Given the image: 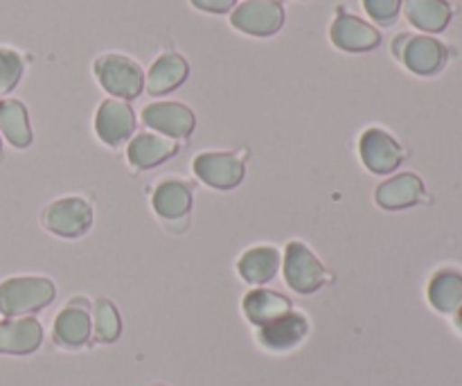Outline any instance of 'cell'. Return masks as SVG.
I'll list each match as a JSON object with an SVG mask.
<instances>
[{
    "label": "cell",
    "instance_id": "10",
    "mask_svg": "<svg viewBox=\"0 0 462 386\" xmlns=\"http://www.w3.org/2000/svg\"><path fill=\"white\" fill-rule=\"evenodd\" d=\"M194 172L203 184L228 190L244 179V163L233 154H201L194 161Z\"/></svg>",
    "mask_w": 462,
    "mask_h": 386
},
{
    "label": "cell",
    "instance_id": "28",
    "mask_svg": "<svg viewBox=\"0 0 462 386\" xmlns=\"http://www.w3.org/2000/svg\"><path fill=\"white\" fill-rule=\"evenodd\" d=\"M458 325L462 328V306L458 307Z\"/></svg>",
    "mask_w": 462,
    "mask_h": 386
},
{
    "label": "cell",
    "instance_id": "3",
    "mask_svg": "<svg viewBox=\"0 0 462 386\" xmlns=\"http://www.w3.org/2000/svg\"><path fill=\"white\" fill-rule=\"evenodd\" d=\"M284 278L296 292L311 294L328 280V274L305 244L291 242L284 253Z\"/></svg>",
    "mask_w": 462,
    "mask_h": 386
},
{
    "label": "cell",
    "instance_id": "26",
    "mask_svg": "<svg viewBox=\"0 0 462 386\" xmlns=\"http://www.w3.org/2000/svg\"><path fill=\"white\" fill-rule=\"evenodd\" d=\"M364 7L377 23H391L400 14L402 0H364Z\"/></svg>",
    "mask_w": 462,
    "mask_h": 386
},
{
    "label": "cell",
    "instance_id": "6",
    "mask_svg": "<svg viewBox=\"0 0 462 386\" xmlns=\"http://www.w3.org/2000/svg\"><path fill=\"white\" fill-rule=\"evenodd\" d=\"M397 54L406 68L418 75H433L440 71L447 59L445 45L431 36H402L397 41Z\"/></svg>",
    "mask_w": 462,
    "mask_h": 386
},
{
    "label": "cell",
    "instance_id": "16",
    "mask_svg": "<svg viewBox=\"0 0 462 386\" xmlns=\"http://www.w3.org/2000/svg\"><path fill=\"white\" fill-rule=\"evenodd\" d=\"M422 199V181L415 174H400L395 179L386 181L379 185L377 202L379 206L388 208V211H400V208H409Z\"/></svg>",
    "mask_w": 462,
    "mask_h": 386
},
{
    "label": "cell",
    "instance_id": "27",
    "mask_svg": "<svg viewBox=\"0 0 462 386\" xmlns=\"http://www.w3.org/2000/svg\"><path fill=\"white\" fill-rule=\"evenodd\" d=\"M237 0H192L194 7L203 9V12H215V14H224L230 12V7H235Z\"/></svg>",
    "mask_w": 462,
    "mask_h": 386
},
{
    "label": "cell",
    "instance_id": "17",
    "mask_svg": "<svg viewBox=\"0 0 462 386\" xmlns=\"http://www.w3.org/2000/svg\"><path fill=\"white\" fill-rule=\"evenodd\" d=\"M404 14L424 32H442L451 21V7L447 0H406Z\"/></svg>",
    "mask_w": 462,
    "mask_h": 386
},
{
    "label": "cell",
    "instance_id": "1",
    "mask_svg": "<svg viewBox=\"0 0 462 386\" xmlns=\"http://www.w3.org/2000/svg\"><path fill=\"white\" fill-rule=\"evenodd\" d=\"M54 298V285L45 278H12L0 285V315L21 316L41 310Z\"/></svg>",
    "mask_w": 462,
    "mask_h": 386
},
{
    "label": "cell",
    "instance_id": "15",
    "mask_svg": "<svg viewBox=\"0 0 462 386\" xmlns=\"http://www.w3.org/2000/svg\"><path fill=\"white\" fill-rule=\"evenodd\" d=\"M179 152V145L174 140L165 138V136L156 134H140L131 140L129 145V161L140 170L158 165V163L167 161L170 156Z\"/></svg>",
    "mask_w": 462,
    "mask_h": 386
},
{
    "label": "cell",
    "instance_id": "22",
    "mask_svg": "<svg viewBox=\"0 0 462 386\" xmlns=\"http://www.w3.org/2000/svg\"><path fill=\"white\" fill-rule=\"evenodd\" d=\"M90 334V319L84 307H68L54 321V337L63 346H81Z\"/></svg>",
    "mask_w": 462,
    "mask_h": 386
},
{
    "label": "cell",
    "instance_id": "18",
    "mask_svg": "<svg viewBox=\"0 0 462 386\" xmlns=\"http://www.w3.org/2000/svg\"><path fill=\"white\" fill-rule=\"evenodd\" d=\"M289 310H291L289 298L280 297V294L275 292H269V289H255V292H251L244 298V312H246V316L255 325L271 324V321H275L278 316L287 315Z\"/></svg>",
    "mask_w": 462,
    "mask_h": 386
},
{
    "label": "cell",
    "instance_id": "7",
    "mask_svg": "<svg viewBox=\"0 0 462 386\" xmlns=\"http://www.w3.org/2000/svg\"><path fill=\"white\" fill-rule=\"evenodd\" d=\"M134 108L125 99H106V102L99 104L97 116H95V131L106 145H111V147L122 145L134 134Z\"/></svg>",
    "mask_w": 462,
    "mask_h": 386
},
{
    "label": "cell",
    "instance_id": "24",
    "mask_svg": "<svg viewBox=\"0 0 462 386\" xmlns=\"http://www.w3.org/2000/svg\"><path fill=\"white\" fill-rule=\"evenodd\" d=\"M95 333L102 342H116L120 334V316L108 301H97L95 306Z\"/></svg>",
    "mask_w": 462,
    "mask_h": 386
},
{
    "label": "cell",
    "instance_id": "25",
    "mask_svg": "<svg viewBox=\"0 0 462 386\" xmlns=\"http://www.w3.org/2000/svg\"><path fill=\"white\" fill-rule=\"evenodd\" d=\"M23 75V59L14 50L0 48V95L9 93Z\"/></svg>",
    "mask_w": 462,
    "mask_h": 386
},
{
    "label": "cell",
    "instance_id": "11",
    "mask_svg": "<svg viewBox=\"0 0 462 386\" xmlns=\"http://www.w3.org/2000/svg\"><path fill=\"white\" fill-rule=\"evenodd\" d=\"M329 34H332L334 45L347 52H368L377 48L382 41V34L373 25L350 14H338Z\"/></svg>",
    "mask_w": 462,
    "mask_h": 386
},
{
    "label": "cell",
    "instance_id": "12",
    "mask_svg": "<svg viewBox=\"0 0 462 386\" xmlns=\"http://www.w3.org/2000/svg\"><path fill=\"white\" fill-rule=\"evenodd\" d=\"M43 330L36 319H14L0 324V353L27 355L41 346Z\"/></svg>",
    "mask_w": 462,
    "mask_h": 386
},
{
    "label": "cell",
    "instance_id": "9",
    "mask_svg": "<svg viewBox=\"0 0 462 386\" xmlns=\"http://www.w3.org/2000/svg\"><path fill=\"white\" fill-rule=\"evenodd\" d=\"M143 120L144 125L170 138H185L194 129V113L179 102L149 104L143 111Z\"/></svg>",
    "mask_w": 462,
    "mask_h": 386
},
{
    "label": "cell",
    "instance_id": "5",
    "mask_svg": "<svg viewBox=\"0 0 462 386\" xmlns=\"http://www.w3.org/2000/svg\"><path fill=\"white\" fill-rule=\"evenodd\" d=\"M93 224V208L79 197L59 199L45 211V226L61 238H79Z\"/></svg>",
    "mask_w": 462,
    "mask_h": 386
},
{
    "label": "cell",
    "instance_id": "19",
    "mask_svg": "<svg viewBox=\"0 0 462 386\" xmlns=\"http://www.w3.org/2000/svg\"><path fill=\"white\" fill-rule=\"evenodd\" d=\"M278 267H280V253L275 251L273 247H257L244 253L237 269H239V276H242L246 283L260 285L273 278V276L278 274Z\"/></svg>",
    "mask_w": 462,
    "mask_h": 386
},
{
    "label": "cell",
    "instance_id": "2",
    "mask_svg": "<svg viewBox=\"0 0 462 386\" xmlns=\"http://www.w3.org/2000/svg\"><path fill=\"white\" fill-rule=\"evenodd\" d=\"M95 75L104 90L122 99L138 98L140 90L144 89L143 68L129 57L122 54H104L95 61Z\"/></svg>",
    "mask_w": 462,
    "mask_h": 386
},
{
    "label": "cell",
    "instance_id": "21",
    "mask_svg": "<svg viewBox=\"0 0 462 386\" xmlns=\"http://www.w3.org/2000/svg\"><path fill=\"white\" fill-rule=\"evenodd\" d=\"M0 131L14 147H27L32 143V129L27 111L16 99H0Z\"/></svg>",
    "mask_w": 462,
    "mask_h": 386
},
{
    "label": "cell",
    "instance_id": "20",
    "mask_svg": "<svg viewBox=\"0 0 462 386\" xmlns=\"http://www.w3.org/2000/svg\"><path fill=\"white\" fill-rule=\"evenodd\" d=\"M192 206V193L179 181H165L153 193V208L165 220H179Z\"/></svg>",
    "mask_w": 462,
    "mask_h": 386
},
{
    "label": "cell",
    "instance_id": "23",
    "mask_svg": "<svg viewBox=\"0 0 462 386\" xmlns=\"http://www.w3.org/2000/svg\"><path fill=\"white\" fill-rule=\"evenodd\" d=\"M429 298L440 312H456L462 306V276L456 271H440L429 285Z\"/></svg>",
    "mask_w": 462,
    "mask_h": 386
},
{
    "label": "cell",
    "instance_id": "8",
    "mask_svg": "<svg viewBox=\"0 0 462 386\" xmlns=\"http://www.w3.org/2000/svg\"><path fill=\"white\" fill-rule=\"evenodd\" d=\"M361 158L374 174H388L402 163V147L393 136L382 129H368L361 136Z\"/></svg>",
    "mask_w": 462,
    "mask_h": 386
},
{
    "label": "cell",
    "instance_id": "13",
    "mask_svg": "<svg viewBox=\"0 0 462 386\" xmlns=\"http://www.w3.org/2000/svg\"><path fill=\"white\" fill-rule=\"evenodd\" d=\"M307 334V319L296 312H287V315L278 316L271 324L262 325L260 342L271 351H289L296 344L302 342Z\"/></svg>",
    "mask_w": 462,
    "mask_h": 386
},
{
    "label": "cell",
    "instance_id": "4",
    "mask_svg": "<svg viewBox=\"0 0 462 386\" xmlns=\"http://www.w3.org/2000/svg\"><path fill=\"white\" fill-rule=\"evenodd\" d=\"M233 25L253 36H271L284 25V9L278 0H246L233 12Z\"/></svg>",
    "mask_w": 462,
    "mask_h": 386
},
{
    "label": "cell",
    "instance_id": "14",
    "mask_svg": "<svg viewBox=\"0 0 462 386\" xmlns=\"http://www.w3.org/2000/svg\"><path fill=\"white\" fill-rule=\"evenodd\" d=\"M188 61H185L180 54H162V57L152 66L144 84H147V90L152 95H165L170 93V90L179 89V86L188 80Z\"/></svg>",
    "mask_w": 462,
    "mask_h": 386
}]
</instances>
